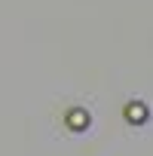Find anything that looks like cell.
Returning <instances> with one entry per match:
<instances>
[{"label":"cell","mask_w":153,"mask_h":156,"mask_svg":"<svg viewBox=\"0 0 153 156\" xmlns=\"http://www.w3.org/2000/svg\"><path fill=\"white\" fill-rule=\"evenodd\" d=\"M126 119H129V122H135V126L147 122V104H138V101H132V104L126 107Z\"/></svg>","instance_id":"cell-1"},{"label":"cell","mask_w":153,"mask_h":156,"mask_svg":"<svg viewBox=\"0 0 153 156\" xmlns=\"http://www.w3.org/2000/svg\"><path fill=\"white\" fill-rule=\"evenodd\" d=\"M67 126H70L73 132L89 129V113H86V110H70V113H67Z\"/></svg>","instance_id":"cell-2"}]
</instances>
